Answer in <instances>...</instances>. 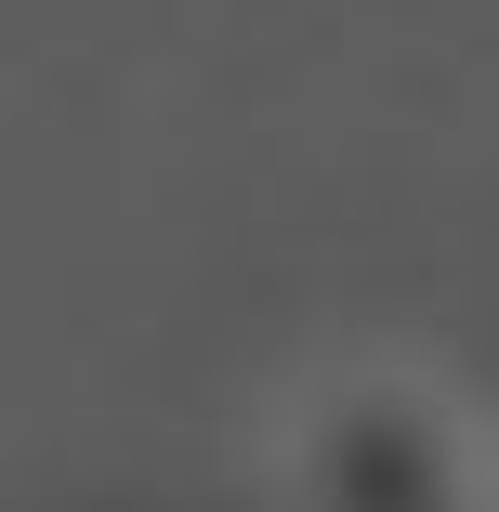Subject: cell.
Masks as SVG:
<instances>
[{
	"label": "cell",
	"mask_w": 499,
	"mask_h": 512,
	"mask_svg": "<svg viewBox=\"0 0 499 512\" xmlns=\"http://www.w3.org/2000/svg\"><path fill=\"white\" fill-rule=\"evenodd\" d=\"M276 499L289 512H473L486 421L434 368H329L276 421Z\"/></svg>",
	"instance_id": "obj_1"
}]
</instances>
